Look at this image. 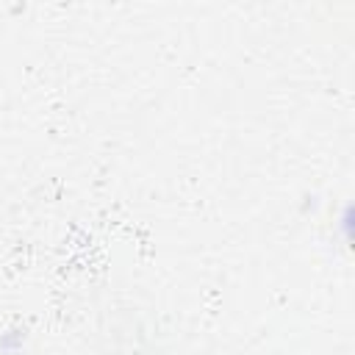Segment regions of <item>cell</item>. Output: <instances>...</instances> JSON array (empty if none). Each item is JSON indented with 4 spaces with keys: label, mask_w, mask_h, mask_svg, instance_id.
Listing matches in <instances>:
<instances>
[]
</instances>
